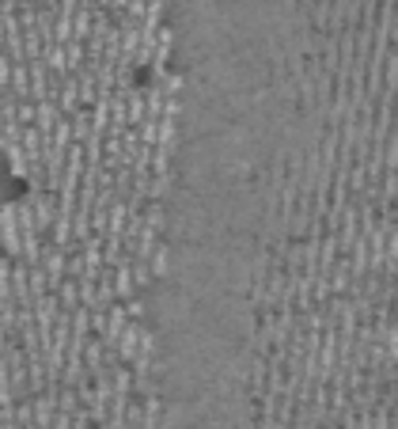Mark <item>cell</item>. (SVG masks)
<instances>
[{"mask_svg":"<svg viewBox=\"0 0 398 429\" xmlns=\"http://www.w3.org/2000/svg\"><path fill=\"white\" fill-rule=\"evenodd\" d=\"M0 243H4L8 258H23V228H19V209L16 201H4L0 206Z\"/></svg>","mask_w":398,"mask_h":429,"instance_id":"obj_1","label":"cell"},{"mask_svg":"<svg viewBox=\"0 0 398 429\" xmlns=\"http://www.w3.org/2000/svg\"><path fill=\"white\" fill-rule=\"evenodd\" d=\"M137 133H141V145H160V118L148 114V118L137 126Z\"/></svg>","mask_w":398,"mask_h":429,"instance_id":"obj_2","label":"cell"},{"mask_svg":"<svg viewBox=\"0 0 398 429\" xmlns=\"http://www.w3.org/2000/svg\"><path fill=\"white\" fill-rule=\"evenodd\" d=\"M11 266H16V258H0V301H16L11 296Z\"/></svg>","mask_w":398,"mask_h":429,"instance_id":"obj_3","label":"cell"},{"mask_svg":"<svg viewBox=\"0 0 398 429\" xmlns=\"http://www.w3.org/2000/svg\"><path fill=\"white\" fill-rule=\"evenodd\" d=\"M11 65H16V61H11V54L0 50V91L11 88Z\"/></svg>","mask_w":398,"mask_h":429,"instance_id":"obj_4","label":"cell"},{"mask_svg":"<svg viewBox=\"0 0 398 429\" xmlns=\"http://www.w3.org/2000/svg\"><path fill=\"white\" fill-rule=\"evenodd\" d=\"M126 312H129V319H144V316H148V304H144L141 296H129V301H126Z\"/></svg>","mask_w":398,"mask_h":429,"instance_id":"obj_5","label":"cell"},{"mask_svg":"<svg viewBox=\"0 0 398 429\" xmlns=\"http://www.w3.org/2000/svg\"><path fill=\"white\" fill-rule=\"evenodd\" d=\"M114 4V0H99V8H111Z\"/></svg>","mask_w":398,"mask_h":429,"instance_id":"obj_6","label":"cell"}]
</instances>
